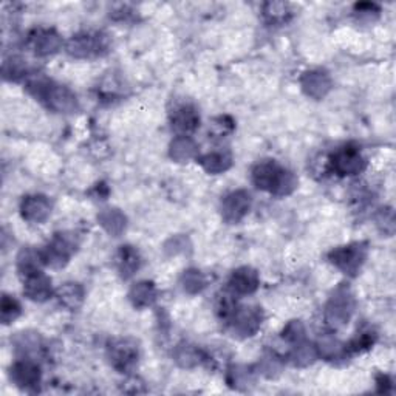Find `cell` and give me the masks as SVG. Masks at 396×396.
I'll use <instances>...</instances> for the list:
<instances>
[{"label": "cell", "mask_w": 396, "mask_h": 396, "mask_svg": "<svg viewBox=\"0 0 396 396\" xmlns=\"http://www.w3.org/2000/svg\"><path fill=\"white\" fill-rule=\"evenodd\" d=\"M252 183L260 191H268L277 197H286L296 191L299 180L293 172L279 166L276 161L263 160L252 169Z\"/></svg>", "instance_id": "obj_1"}, {"label": "cell", "mask_w": 396, "mask_h": 396, "mask_svg": "<svg viewBox=\"0 0 396 396\" xmlns=\"http://www.w3.org/2000/svg\"><path fill=\"white\" fill-rule=\"evenodd\" d=\"M28 92L44 103L50 110L56 113H73L78 110V98L70 88L54 84L45 78H35L28 82Z\"/></svg>", "instance_id": "obj_2"}, {"label": "cell", "mask_w": 396, "mask_h": 396, "mask_svg": "<svg viewBox=\"0 0 396 396\" xmlns=\"http://www.w3.org/2000/svg\"><path fill=\"white\" fill-rule=\"evenodd\" d=\"M356 302L346 285L337 286L325 305V320L330 327L342 328L350 322Z\"/></svg>", "instance_id": "obj_3"}, {"label": "cell", "mask_w": 396, "mask_h": 396, "mask_svg": "<svg viewBox=\"0 0 396 396\" xmlns=\"http://www.w3.org/2000/svg\"><path fill=\"white\" fill-rule=\"evenodd\" d=\"M330 262L346 276H358L367 259V246L364 243H350L339 246L330 252Z\"/></svg>", "instance_id": "obj_4"}, {"label": "cell", "mask_w": 396, "mask_h": 396, "mask_svg": "<svg viewBox=\"0 0 396 396\" xmlns=\"http://www.w3.org/2000/svg\"><path fill=\"white\" fill-rule=\"evenodd\" d=\"M78 248L76 237L70 233H61L53 237V240L50 242L42 251L44 265L52 268H62L70 262V257L74 254Z\"/></svg>", "instance_id": "obj_5"}, {"label": "cell", "mask_w": 396, "mask_h": 396, "mask_svg": "<svg viewBox=\"0 0 396 396\" xmlns=\"http://www.w3.org/2000/svg\"><path fill=\"white\" fill-rule=\"evenodd\" d=\"M107 354H109L110 364L121 373H126L135 368L139 358V346L138 342L130 337H121L110 342Z\"/></svg>", "instance_id": "obj_6"}, {"label": "cell", "mask_w": 396, "mask_h": 396, "mask_svg": "<svg viewBox=\"0 0 396 396\" xmlns=\"http://www.w3.org/2000/svg\"><path fill=\"white\" fill-rule=\"evenodd\" d=\"M229 320L234 336L251 337L257 333L262 327L263 313L259 307H237Z\"/></svg>", "instance_id": "obj_7"}, {"label": "cell", "mask_w": 396, "mask_h": 396, "mask_svg": "<svg viewBox=\"0 0 396 396\" xmlns=\"http://www.w3.org/2000/svg\"><path fill=\"white\" fill-rule=\"evenodd\" d=\"M330 169L342 177L358 175L366 169V160L361 155L359 148L345 146L330 158Z\"/></svg>", "instance_id": "obj_8"}, {"label": "cell", "mask_w": 396, "mask_h": 396, "mask_svg": "<svg viewBox=\"0 0 396 396\" xmlns=\"http://www.w3.org/2000/svg\"><path fill=\"white\" fill-rule=\"evenodd\" d=\"M107 39L105 36L92 35V33H84V35L73 36L67 44L69 54L74 57H92L99 56L107 52Z\"/></svg>", "instance_id": "obj_9"}, {"label": "cell", "mask_w": 396, "mask_h": 396, "mask_svg": "<svg viewBox=\"0 0 396 396\" xmlns=\"http://www.w3.org/2000/svg\"><path fill=\"white\" fill-rule=\"evenodd\" d=\"M252 198L248 191H234L228 194L221 202V217L228 223H238L243 220L251 209Z\"/></svg>", "instance_id": "obj_10"}, {"label": "cell", "mask_w": 396, "mask_h": 396, "mask_svg": "<svg viewBox=\"0 0 396 396\" xmlns=\"http://www.w3.org/2000/svg\"><path fill=\"white\" fill-rule=\"evenodd\" d=\"M40 367L30 358H22L14 362L10 370L11 381L22 390H35L40 384Z\"/></svg>", "instance_id": "obj_11"}, {"label": "cell", "mask_w": 396, "mask_h": 396, "mask_svg": "<svg viewBox=\"0 0 396 396\" xmlns=\"http://www.w3.org/2000/svg\"><path fill=\"white\" fill-rule=\"evenodd\" d=\"M23 220L30 223H44L52 214V203L45 195H27L21 203Z\"/></svg>", "instance_id": "obj_12"}, {"label": "cell", "mask_w": 396, "mask_h": 396, "mask_svg": "<svg viewBox=\"0 0 396 396\" xmlns=\"http://www.w3.org/2000/svg\"><path fill=\"white\" fill-rule=\"evenodd\" d=\"M23 294L33 302H45L53 296L52 279L42 271L23 279Z\"/></svg>", "instance_id": "obj_13"}, {"label": "cell", "mask_w": 396, "mask_h": 396, "mask_svg": "<svg viewBox=\"0 0 396 396\" xmlns=\"http://www.w3.org/2000/svg\"><path fill=\"white\" fill-rule=\"evenodd\" d=\"M301 86L303 93L313 99L325 98L332 90V79L325 71L311 70L301 78Z\"/></svg>", "instance_id": "obj_14"}, {"label": "cell", "mask_w": 396, "mask_h": 396, "mask_svg": "<svg viewBox=\"0 0 396 396\" xmlns=\"http://www.w3.org/2000/svg\"><path fill=\"white\" fill-rule=\"evenodd\" d=\"M260 285V279L257 271L250 267H242L233 272V276L229 279V288L234 294L238 296H248L257 291Z\"/></svg>", "instance_id": "obj_15"}, {"label": "cell", "mask_w": 396, "mask_h": 396, "mask_svg": "<svg viewBox=\"0 0 396 396\" xmlns=\"http://www.w3.org/2000/svg\"><path fill=\"white\" fill-rule=\"evenodd\" d=\"M30 45L37 56H50L62 47V37L54 30H36L30 36Z\"/></svg>", "instance_id": "obj_16"}, {"label": "cell", "mask_w": 396, "mask_h": 396, "mask_svg": "<svg viewBox=\"0 0 396 396\" xmlns=\"http://www.w3.org/2000/svg\"><path fill=\"white\" fill-rule=\"evenodd\" d=\"M200 126V115L194 105H181L172 113V127L183 135L192 134Z\"/></svg>", "instance_id": "obj_17"}, {"label": "cell", "mask_w": 396, "mask_h": 396, "mask_svg": "<svg viewBox=\"0 0 396 396\" xmlns=\"http://www.w3.org/2000/svg\"><path fill=\"white\" fill-rule=\"evenodd\" d=\"M117 265L121 277L124 280L130 279L132 276H135V272L139 269V267H141V257H139V252L130 245L121 246L117 254Z\"/></svg>", "instance_id": "obj_18"}, {"label": "cell", "mask_w": 396, "mask_h": 396, "mask_svg": "<svg viewBox=\"0 0 396 396\" xmlns=\"http://www.w3.org/2000/svg\"><path fill=\"white\" fill-rule=\"evenodd\" d=\"M169 155L173 161L185 163L195 158L198 155V144L191 136L180 135L169 146Z\"/></svg>", "instance_id": "obj_19"}, {"label": "cell", "mask_w": 396, "mask_h": 396, "mask_svg": "<svg viewBox=\"0 0 396 396\" xmlns=\"http://www.w3.org/2000/svg\"><path fill=\"white\" fill-rule=\"evenodd\" d=\"M56 297L62 307L74 311L81 307L82 302H84L86 293H84V288H82L79 284L69 282L57 288Z\"/></svg>", "instance_id": "obj_20"}, {"label": "cell", "mask_w": 396, "mask_h": 396, "mask_svg": "<svg viewBox=\"0 0 396 396\" xmlns=\"http://www.w3.org/2000/svg\"><path fill=\"white\" fill-rule=\"evenodd\" d=\"M98 221L107 233L113 237H120L124 231H126L127 226V219L120 209H104L99 212L98 216Z\"/></svg>", "instance_id": "obj_21"}, {"label": "cell", "mask_w": 396, "mask_h": 396, "mask_svg": "<svg viewBox=\"0 0 396 396\" xmlns=\"http://www.w3.org/2000/svg\"><path fill=\"white\" fill-rule=\"evenodd\" d=\"M198 163L200 166L208 172L212 173V175H217V173H223L226 172L231 166H233V156H231L228 152H221V151H216V152H209L198 158Z\"/></svg>", "instance_id": "obj_22"}, {"label": "cell", "mask_w": 396, "mask_h": 396, "mask_svg": "<svg viewBox=\"0 0 396 396\" xmlns=\"http://www.w3.org/2000/svg\"><path fill=\"white\" fill-rule=\"evenodd\" d=\"M129 299L136 308H147L156 301V288L148 280H143L130 288Z\"/></svg>", "instance_id": "obj_23"}, {"label": "cell", "mask_w": 396, "mask_h": 396, "mask_svg": "<svg viewBox=\"0 0 396 396\" xmlns=\"http://www.w3.org/2000/svg\"><path fill=\"white\" fill-rule=\"evenodd\" d=\"M42 265L44 260L42 255H40V251L27 248V250H22L18 255V269L23 279L35 274V272H39Z\"/></svg>", "instance_id": "obj_24"}, {"label": "cell", "mask_w": 396, "mask_h": 396, "mask_svg": "<svg viewBox=\"0 0 396 396\" xmlns=\"http://www.w3.org/2000/svg\"><path fill=\"white\" fill-rule=\"evenodd\" d=\"M173 356H175L177 364L183 368H192L200 364V362L204 359L202 351L198 350L197 346L189 344H180L175 349Z\"/></svg>", "instance_id": "obj_25"}, {"label": "cell", "mask_w": 396, "mask_h": 396, "mask_svg": "<svg viewBox=\"0 0 396 396\" xmlns=\"http://www.w3.org/2000/svg\"><path fill=\"white\" fill-rule=\"evenodd\" d=\"M316 350H318V356H322L328 361L341 358L344 353H346L345 345L337 341L334 336H330V334L320 337L316 345Z\"/></svg>", "instance_id": "obj_26"}, {"label": "cell", "mask_w": 396, "mask_h": 396, "mask_svg": "<svg viewBox=\"0 0 396 396\" xmlns=\"http://www.w3.org/2000/svg\"><path fill=\"white\" fill-rule=\"evenodd\" d=\"M14 345L16 350L22 353L23 358H30L31 354H36L42 344H40V337L37 336V333H18V336L14 337Z\"/></svg>", "instance_id": "obj_27"}, {"label": "cell", "mask_w": 396, "mask_h": 396, "mask_svg": "<svg viewBox=\"0 0 396 396\" xmlns=\"http://www.w3.org/2000/svg\"><path fill=\"white\" fill-rule=\"evenodd\" d=\"M291 362L296 367H307L310 364H313L318 359V350L315 345L307 344V342H299L296 344L294 350L291 351L290 356Z\"/></svg>", "instance_id": "obj_28"}, {"label": "cell", "mask_w": 396, "mask_h": 396, "mask_svg": "<svg viewBox=\"0 0 396 396\" xmlns=\"http://www.w3.org/2000/svg\"><path fill=\"white\" fill-rule=\"evenodd\" d=\"M181 286L189 294L202 293L206 286V277L202 271L198 269H187L181 276Z\"/></svg>", "instance_id": "obj_29"}, {"label": "cell", "mask_w": 396, "mask_h": 396, "mask_svg": "<svg viewBox=\"0 0 396 396\" xmlns=\"http://www.w3.org/2000/svg\"><path fill=\"white\" fill-rule=\"evenodd\" d=\"M22 313V307L21 303L14 299V297L4 294L2 297V303H0V318H2V322L5 325L11 324L16 319L21 316Z\"/></svg>", "instance_id": "obj_30"}, {"label": "cell", "mask_w": 396, "mask_h": 396, "mask_svg": "<svg viewBox=\"0 0 396 396\" xmlns=\"http://www.w3.org/2000/svg\"><path fill=\"white\" fill-rule=\"evenodd\" d=\"M290 14V5L284 2H269L263 6V16L272 23H280L286 21Z\"/></svg>", "instance_id": "obj_31"}, {"label": "cell", "mask_w": 396, "mask_h": 396, "mask_svg": "<svg viewBox=\"0 0 396 396\" xmlns=\"http://www.w3.org/2000/svg\"><path fill=\"white\" fill-rule=\"evenodd\" d=\"M228 383L235 389H245V387L252 384V371L248 367L235 366L229 370Z\"/></svg>", "instance_id": "obj_32"}, {"label": "cell", "mask_w": 396, "mask_h": 396, "mask_svg": "<svg viewBox=\"0 0 396 396\" xmlns=\"http://www.w3.org/2000/svg\"><path fill=\"white\" fill-rule=\"evenodd\" d=\"M27 73V64H25V61L19 59V57H11L10 61H5L4 64V76L6 79L18 81L23 78Z\"/></svg>", "instance_id": "obj_33"}, {"label": "cell", "mask_w": 396, "mask_h": 396, "mask_svg": "<svg viewBox=\"0 0 396 396\" xmlns=\"http://www.w3.org/2000/svg\"><path fill=\"white\" fill-rule=\"evenodd\" d=\"M375 341H376V336L373 333H370V332L361 333V334L354 337V339L349 345H345V350L346 351H354V353L366 351V350L370 349L371 345L375 344Z\"/></svg>", "instance_id": "obj_34"}, {"label": "cell", "mask_w": 396, "mask_h": 396, "mask_svg": "<svg viewBox=\"0 0 396 396\" xmlns=\"http://www.w3.org/2000/svg\"><path fill=\"white\" fill-rule=\"evenodd\" d=\"M282 336L288 342L299 344L305 339V327L301 320H291L290 324L284 328Z\"/></svg>", "instance_id": "obj_35"}, {"label": "cell", "mask_w": 396, "mask_h": 396, "mask_svg": "<svg viewBox=\"0 0 396 396\" xmlns=\"http://www.w3.org/2000/svg\"><path fill=\"white\" fill-rule=\"evenodd\" d=\"M211 130H212L214 135L225 136V135L231 134V132L234 130V121L231 120L229 117H219V118L212 121Z\"/></svg>", "instance_id": "obj_36"}, {"label": "cell", "mask_w": 396, "mask_h": 396, "mask_svg": "<svg viewBox=\"0 0 396 396\" xmlns=\"http://www.w3.org/2000/svg\"><path fill=\"white\" fill-rule=\"evenodd\" d=\"M389 385H392L389 376H385V375H379V376H378V387H379L378 390H379V392H381V393H387V392H385V387H389Z\"/></svg>", "instance_id": "obj_37"}]
</instances>
